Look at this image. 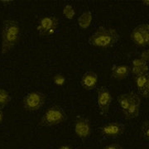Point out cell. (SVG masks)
Instances as JSON below:
<instances>
[{
    "label": "cell",
    "mask_w": 149,
    "mask_h": 149,
    "mask_svg": "<svg viewBox=\"0 0 149 149\" xmlns=\"http://www.w3.org/2000/svg\"><path fill=\"white\" fill-rule=\"evenodd\" d=\"M119 37L120 36L116 29L100 27L90 37L88 42L93 47L107 49L114 46L119 40Z\"/></svg>",
    "instance_id": "6da1fadb"
},
{
    "label": "cell",
    "mask_w": 149,
    "mask_h": 149,
    "mask_svg": "<svg viewBox=\"0 0 149 149\" xmlns=\"http://www.w3.org/2000/svg\"><path fill=\"white\" fill-rule=\"evenodd\" d=\"M21 29L16 21L5 20L2 30V53L7 54L16 46L20 39Z\"/></svg>",
    "instance_id": "7a4b0ae2"
},
{
    "label": "cell",
    "mask_w": 149,
    "mask_h": 149,
    "mask_svg": "<svg viewBox=\"0 0 149 149\" xmlns=\"http://www.w3.org/2000/svg\"><path fill=\"white\" fill-rule=\"evenodd\" d=\"M67 118V115L61 107L55 105L48 108L40 121V125L44 127H52L61 124Z\"/></svg>",
    "instance_id": "3957f363"
},
{
    "label": "cell",
    "mask_w": 149,
    "mask_h": 149,
    "mask_svg": "<svg viewBox=\"0 0 149 149\" xmlns=\"http://www.w3.org/2000/svg\"><path fill=\"white\" fill-rule=\"evenodd\" d=\"M47 96L40 91H32L23 98L22 105L25 110L35 112L45 104Z\"/></svg>",
    "instance_id": "277c9868"
},
{
    "label": "cell",
    "mask_w": 149,
    "mask_h": 149,
    "mask_svg": "<svg viewBox=\"0 0 149 149\" xmlns=\"http://www.w3.org/2000/svg\"><path fill=\"white\" fill-rule=\"evenodd\" d=\"M59 18L56 16H43L38 20L37 29L42 36L50 37L55 34L59 26Z\"/></svg>",
    "instance_id": "5b68a950"
},
{
    "label": "cell",
    "mask_w": 149,
    "mask_h": 149,
    "mask_svg": "<svg viewBox=\"0 0 149 149\" xmlns=\"http://www.w3.org/2000/svg\"><path fill=\"white\" fill-rule=\"evenodd\" d=\"M130 38L133 43L139 47H145L149 44V25L148 23H142L133 29Z\"/></svg>",
    "instance_id": "8992f818"
},
{
    "label": "cell",
    "mask_w": 149,
    "mask_h": 149,
    "mask_svg": "<svg viewBox=\"0 0 149 149\" xmlns=\"http://www.w3.org/2000/svg\"><path fill=\"white\" fill-rule=\"evenodd\" d=\"M103 136L108 139H118L125 132V125L120 122H111L100 128Z\"/></svg>",
    "instance_id": "52a82bcc"
},
{
    "label": "cell",
    "mask_w": 149,
    "mask_h": 149,
    "mask_svg": "<svg viewBox=\"0 0 149 149\" xmlns=\"http://www.w3.org/2000/svg\"><path fill=\"white\" fill-rule=\"evenodd\" d=\"M113 101V96L109 89L102 86L97 91V104L102 114H107Z\"/></svg>",
    "instance_id": "ba28073f"
},
{
    "label": "cell",
    "mask_w": 149,
    "mask_h": 149,
    "mask_svg": "<svg viewBox=\"0 0 149 149\" xmlns=\"http://www.w3.org/2000/svg\"><path fill=\"white\" fill-rule=\"evenodd\" d=\"M141 108V97L135 92H129V102L126 112L123 113L126 119H133L139 115Z\"/></svg>",
    "instance_id": "9c48e42d"
},
{
    "label": "cell",
    "mask_w": 149,
    "mask_h": 149,
    "mask_svg": "<svg viewBox=\"0 0 149 149\" xmlns=\"http://www.w3.org/2000/svg\"><path fill=\"white\" fill-rule=\"evenodd\" d=\"M74 133L81 139H86L90 138L92 133L91 122L88 118L85 117H78L74 122Z\"/></svg>",
    "instance_id": "30bf717a"
},
{
    "label": "cell",
    "mask_w": 149,
    "mask_h": 149,
    "mask_svg": "<svg viewBox=\"0 0 149 149\" xmlns=\"http://www.w3.org/2000/svg\"><path fill=\"white\" fill-rule=\"evenodd\" d=\"M134 82L137 89L139 90V95L148 99L149 95V77L148 74H140L134 76Z\"/></svg>",
    "instance_id": "8fae6325"
},
{
    "label": "cell",
    "mask_w": 149,
    "mask_h": 149,
    "mask_svg": "<svg viewBox=\"0 0 149 149\" xmlns=\"http://www.w3.org/2000/svg\"><path fill=\"white\" fill-rule=\"evenodd\" d=\"M99 82V75L94 71H87L82 75L80 85L85 91H92Z\"/></svg>",
    "instance_id": "7c38bea8"
},
{
    "label": "cell",
    "mask_w": 149,
    "mask_h": 149,
    "mask_svg": "<svg viewBox=\"0 0 149 149\" xmlns=\"http://www.w3.org/2000/svg\"><path fill=\"white\" fill-rule=\"evenodd\" d=\"M130 73H131L130 67L123 64L113 65L111 69L112 78L117 80H123L128 78Z\"/></svg>",
    "instance_id": "4fadbf2b"
},
{
    "label": "cell",
    "mask_w": 149,
    "mask_h": 149,
    "mask_svg": "<svg viewBox=\"0 0 149 149\" xmlns=\"http://www.w3.org/2000/svg\"><path fill=\"white\" fill-rule=\"evenodd\" d=\"M130 70L133 74H134V76L148 74V62L142 60L140 57L134 58L132 61V67Z\"/></svg>",
    "instance_id": "5bb4252c"
},
{
    "label": "cell",
    "mask_w": 149,
    "mask_h": 149,
    "mask_svg": "<svg viewBox=\"0 0 149 149\" xmlns=\"http://www.w3.org/2000/svg\"><path fill=\"white\" fill-rule=\"evenodd\" d=\"M93 20V15L91 11L84 12L78 18V24L82 29H87L91 26Z\"/></svg>",
    "instance_id": "9a60e30c"
},
{
    "label": "cell",
    "mask_w": 149,
    "mask_h": 149,
    "mask_svg": "<svg viewBox=\"0 0 149 149\" xmlns=\"http://www.w3.org/2000/svg\"><path fill=\"white\" fill-rule=\"evenodd\" d=\"M11 100H12V97L9 95V93L4 89L0 88V109H2L7 104H8Z\"/></svg>",
    "instance_id": "2e32d148"
},
{
    "label": "cell",
    "mask_w": 149,
    "mask_h": 149,
    "mask_svg": "<svg viewBox=\"0 0 149 149\" xmlns=\"http://www.w3.org/2000/svg\"><path fill=\"white\" fill-rule=\"evenodd\" d=\"M63 16L67 18V19H73L74 18V15H75V11H74V8H73V6L70 5V4H67L63 8Z\"/></svg>",
    "instance_id": "e0dca14e"
},
{
    "label": "cell",
    "mask_w": 149,
    "mask_h": 149,
    "mask_svg": "<svg viewBox=\"0 0 149 149\" xmlns=\"http://www.w3.org/2000/svg\"><path fill=\"white\" fill-rule=\"evenodd\" d=\"M140 134L142 138L146 140L149 139V122L148 120L143 123L140 128Z\"/></svg>",
    "instance_id": "ac0fdd59"
},
{
    "label": "cell",
    "mask_w": 149,
    "mask_h": 149,
    "mask_svg": "<svg viewBox=\"0 0 149 149\" xmlns=\"http://www.w3.org/2000/svg\"><path fill=\"white\" fill-rule=\"evenodd\" d=\"M65 77L63 74H56L53 76V83L57 86H63L65 83Z\"/></svg>",
    "instance_id": "d6986e66"
},
{
    "label": "cell",
    "mask_w": 149,
    "mask_h": 149,
    "mask_svg": "<svg viewBox=\"0 0 149 149\" xmlns=\"http://www.w3.org/2000/svg\"><path fill=\"white\" fill-rule=\"evenodd\" d=\"M104 149H124L120 144L118 143H111L106 145Z\"/></svg>",
    "instance_id": "ffe728a7"
},
{
    "label": "cell",
    "mask_w": 149,
    "mask_h": 149,
    "mask_svg": "<svg viewBox=\"0 0 149 149\" xmlns=\"http://www.w3.org/2000/svg\"><path fill=\"white\" fill-rule=\"evenodd\" d=\"M140 58L145 61L146 62H148L149 59V51L148 50H144L143 52L140 55Z\"/></svg>",
    "instance_id": "44dd1931"
},
{
    "label": "cell",
    "mask_w": 149,
    "mask_h": 149,
    "mask_svg": "<svg viewBox=\"0 0 149 149\" xmlns=\"http://www.w3.org/2000/svg\"><path fill=\"white\" fill-rule=\"evenodd\" d=\"M58 149H74L70 145H61V147H59Z\"/></svg>",
    "instance_id": "7402d4cb"
},
{
    "label": "cell",
    "mask_w": 149,
    "mask_h": 149,
    "mask_svg": "<svg viewBox=\"0 0 149 149\" xmlns=\"http://www.w3.org/2000/svg\"><path fill=\"white\" fill-rule=\"evenodd\" d=\"M3 121V113L2 111V109H0V125L2 124Z\"/></svg>",
    "instance_id": "603a6c76"
},
{
    "label": "cell",
    "mask_w": 149,
    "mask_h": 149,
    "mask_svg": "<svg viewBox=\"0 0 149 149\" xmlns=\"http://www.w3.org/2000/svg\"><path fill=\"white\" fill-rule=\"evenodd\" d=\"M143 3H143L144 5L148 6V3H149L148 0H147V1H143Z\"/></svg>",
    "instance_id": "cb8c5ba5"
}]
</instances>
